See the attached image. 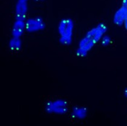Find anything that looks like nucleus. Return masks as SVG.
<instances>
[{"mask_svg": "<svg viewBox=\"0 0 127 126\" xmlns=\"http://www.w3.org/2000/svg\"><path fill=\"white\" fill-rule=\"evenodd\" d=\"M124 95H125V97L127 98V87L126 89H125V91H124Z\"/></svg>", "mask_w": 127, "mask_h": 126, "instance_id": "nucleus-13", "label": "nucleus"}, {"mask_svg": "<svg viewBox=\"0 0 127 126\" xmlns=\"http://www.w3.org/2000/svg\"><path fill=\"white\" fill-rule=\"evenodd\" d=\"M28 6L27 2L18 1L15 6V17L16 20H26L27 16Z\"/></svg>", "mask_w": 127, "mask_h": 126, "instance_id": "nucleus-5", "label": "nucleus"}, {"mask_svg": "<svg viewBox=\"0 0 127 126\" xmlns=\"http://www.w3.org/2000/svg\"><path fill=\"white\" fill-rule=\"evenodd\" d=\"M26 30V21L16 20L12 29V36L21 38Z\"/></svg>", "mask_w": 127, "mask_h": 126, "instance_id": "nucleus-7", "label": "nucleus"}, {"mask_svg": "<svg viewBox=\"0 0 127 126\" xmlns=\"http://www.w3.org/2000/svg\"><path fill=\"white\" fill-rule=\"evenodd\" d=\"M36 1H43V0H34Z\"/></svg>", "mask_w": 127, "mask_h": 126, "instance_id": "nucleus-15", "label": "nucleus"}, {"mask_svg": "<svg viewBox=\"0 0 127 126\" xmlns=\"http://www.w3.org/2000/svg\"><path fill=\"white\" fill-rule=\"evenodd\" d=\"M19 1H26V2H27L28 0H19Z\"/></svg>", "mask_w": 127, "mask_h": 126, "instance_id": "nucleus-14", "label": "nucleus"}, {"mask_svg": "<svg viewBox=\"0 0 127 126\" xmlns=\"http://www.w3.org/2000/svg\"><path fill=\"white\" fill-rule=\"evenodd\" d=\"M9 48L13 51H18L20 50L22 46V41L20 38L13 37L9 41Z\"/></svg>", "mask_w": 127, "mask_h": 126, "instance_id": "nucleus-9", "label": "nucleus"}, {"mask_svg": "<svg viewBox=\"0 0 127 126\" xmlns=\"http://www.w3.org/2000/svg\"><path fill=\"white\" fill-rule=\"evenodd\" d=\"M122 5L127 7V0H122Z\"/></svg>", "mask_w": 127, "mask_h": 126, "instance_id": "nucleus-11", "label": "nucleus"}, {"mask_svg": "<svg viewBox=\"0 0 127 126\" xmlns=\"http://www.w3.org/2000/svg\"><path fill=\"white\" fill-rule=\"evenodd\" d=\"M67 103L63 100H57L54 101H49L45 106V110L50 113L64 114L68 112Z\"/></svg>", "mask_w": 127, "mask_h": 126, "instance_id": "nucleus-3", "label": "nucleus"}, {"mask_svg": "<svg viewBox=\"0 0 127 126\" xmlns=\"http://www.w3.org/2000/svg\"><path fill=\"white\" fill-rule=\"evenodd\" d=\"M124 25H125V28H126V30H127V16L126 20H125V23H124Z\"/></svg>", "mask_w": 127, "mask_h": 126, "instance_id": "nucleus-12", "label": "nucleus"}, {"mask_svg": "<svg viewBox=\"0 0 127 126\" xmlns=\"http://www.w3.org/2000/svg\"><path fill=\"white\" fill-rule=\"evenodd\" d=\"M101 43L103 46H107L111 43V39L109 36L107 35H104L102 37V38L101 39Z\"/></svg>", "mask_w": 127, "mask_h": 126, "instance_id": "nucleus-10", "label": "nucleus"}, {"mask_svg": "<svg viewBox=\"0 0 127 126\" xmlns=\"http://www.w3.org/2000/svg\"><path fill=\"white\" fill-rule=\"evenodd\" d=\"M107 27L105 24L100 23L89 30L85 36L80 41L76 54L79 57H85L88 52L100 41L102 37L107 31Z\"/></svg>", "mask_w": 127, "mask_h": 126, "instance_id": "nucleus-1", "label": "nucleus"}, {"mask_svg": "<svg viewBox=\"0 0 127 126\" xmlns=\"http://www.w3.org/2000/svg\"><path fill=\"white\" fill-rule=\"evenodd\" d=\"M45 27V22L40 17L30 18L26 21V30L28 32L33 33L42 30Z\"/></svg>", "mask_w": 127, "mask_h": 126, "instance_id": "nucleus-4", "label": "nucleus"}, {"mask_svg": "<svg viewBox=\"0 0 127 126\" xmlns=\"http://www.w3.org/2000/svg\"><path fill=\"white\" fill-rule=\"evenodd\" d=\"M74 22L70 18L63 19L59 22L58 33L59 42L64 45H69L72 42L74 31Z\"/></svg>", "mask_w": 127, "mask_h": 126, "instance_id": "nucleus-2", "label": "nucleus"}, {"mask_svg": "<svg viewBox=\"0 0 127 126\" xmlns=\"http://www.w3.org/2000/svg\"><path fill=\"white\" fill-rule=\"evenodd\" d=\"M87 115V110L82 107H75L73 109L72 116L78 119H84Z\"/></svg>", "mask_w": 127, "mask_h": 126, "instance_id": "nucleus-8", "label": "nucleus"}, {"mask_svg": "<svg viewBox=\"0 0 127 126\" xmlns=\"http://www.w3.org/2000/svg\"><path fill=\"white\" fill-rule=\"evenodd\" d=\"M127 16V7L122 5L114 13L113 22L116 25H122L125 23Z\"/></svg>", "mask_w": 127, "mask_h": 126, "instance_id": "nucleus-6", "label": "nucleus"}]
</instances>
